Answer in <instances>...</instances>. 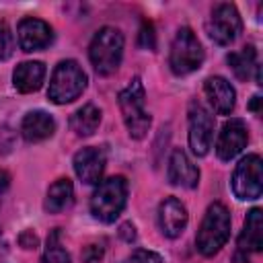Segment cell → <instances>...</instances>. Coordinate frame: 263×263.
<instances>
[{"label":"cell","mask_w":263,"mask_h":263,"mask_svg":"<svg viewBox=\"0 0 263 263\" xmlns=\"http://www.w3.org/2000/svg\"><path fill=\"white\" fill-rule=\"evenodd\" d=\"M125 127L129 132V136L134 140H142L152 123L150 113L146 111V92H144V84L142 80L136 76L117 97Z\"/></svg>","instance_id":"cell-1"},{"label":"cell","mask_w":263,"mask_h":263,"mask_svg":"<svg viewBox=\"0 0 263 263\" xmlns=\"http://www.w3.org/2000/svg\"><path fill=\"white\" fill-rule=\"evenodd\" d=\"M228 238H230V212L226 210V205L216 201L208 208L199 224L197 238H195L197 251L203 257H212L226 245Z\"/></svg>","instance_id":"cell-2"},{"label":"cell","mask_w":263,"mask_h":263,"mask_svg":"<svg viewBox=\"0 0 263 263\" xmlns=\"http://www.w3.org/2000/svg\"><path fill=\"white\" fill-rule=\"evenodd\" d=\"M88 58L101 76L113 74L123 58V35L115 27H103L90 41Z\"/></svg>","instance_id":"cell-3"},{"label":"cell","mask_w":263,"mask_h":263,"mask_svg":"<svg viewBox=\"0 0 263 263\" xmlns=\"http://www.w3.org/2000/svg\"><path fill=\"white\" fill-rule=\"evenodd\" d=\"M127 201V181L123 177H109L99 183L90 197V212L97 220L111 224L123 212Z\"/></svg>","instance_id":"cell-4"},{"label":"cell","mask_w":263,"mask_h":263,"mask_svg":"<svg viewBox=\"0 0 263 263\" xmlns=\"http://www.w3.org/2000/svg\"><path fill=\"white\" fill-rule=\"evenodd\" d=\"M86 82H88V78H86V74H84V70L80 68L78 62L62 60L55 66L53 74H51L47 97L55 105L72 103L82 95V90L86 88Z\"/></svg>","instance_id":"cell-5"},{"label":"cell","mask_w":263,"mask_h":263,"mask_svg":"<svg viewBox=\"0 0 263 263\" xmlns=\"http://www.w3.org/2000/svg\"><path fill=\"white\" fill-rule=\"evenodd\" d=\"M203 64V47L195 33L189 27H181L173 39L168 66L177 76H185L201 68Z\"/></svg>","instance_id":"cell-6"},{"label":"cell","mask_w":263,"mask_h":263,"mask_svg":"<svg viewBox=\"0 0 263 263\" xmlns=\"http://www.w3.org/2000/svg\"><path fill=\"white\" fill-rule=\"evenodd\" d=\"M232 191L238 199H259L263 193V162L259 154L245 156L232 173Z\"/></svg>","instance_id":"cell-7"},{"label":"cell","mask_w":263,"mask_h":263,"mask_svg":"<svg viewBox=\"0 0 263 263\" xmlns=\"http://www.w3.org/2000/svg\"><path fill=\"white\" fill-rule=\"evenodd\" d=\"M242 31V21L234 4L222 2L212 10L208 21V35L218 45H230Z\"/></svg>","instance_id":"cell-8"},{"label":"cell","mask_w":263,"mask_h":263,"mask_svg":"<svg viewBox=\"0 0 263 263\" xmlns=\"http://www.w3.org/2000/svg\"><path fill=\"white\" fill-rule=\"evenodd\" d=\"M214 117L201 103L189 105V146L195 156H205L212 148Z\"/></svg>","instance_id":"cell-9"},{"label":"cell","mask_w":263,"mask_h":263,"mask_svg":"<svg viewBox=\"0 0 263 263\" xmlns=\"http://www.w3.org/2000/svg\"><path fill=\"white\" fill-rule=\"evenodd\" d=\"M247 142H249L247 123L238 117H232L222 125V132L216 142V154L220 160H232L247 148Z\"/></svg>","instance_id":"cell-10"},{"label":"cell","mask_w":263,"mask_h":263,"mask_svg":"<svg viewBox=\"0 0 263 263\" xmlns=\"http://www.w3.org/2000/svg\"><path fill=\"white\" fill-rule=\"evenodd\" d=\"M74 173L78 175V179L86 185H99L105 173V164H107V156L101 148L95 146H86L82 150H78L74 154Z\"/></svg>","instance_id":"cell-11"},{"label":"cell","mask_w":263,"mask_h":263,"mask_svg":"<svg viewBox=\"0 0 263 263\" xmlns=\"http://www.w3.org/2000/svg\"><path fill=\"white\" fill-rule=\"evenodd\" d=\"M16 35H18V45L23 51L31 53V51H39L43 47H47L53 39V31L51 27L41 21V18H33L27 16L18 23L16 27Z\"/></svg>","instance_id":"cell-12"},{"label":"cell","mask_w":263,"mask_h":263,"mask_svg":"<svg viewBox=\"0 0 263 263\" xmlns=\"http://www.w3.org/2000/svg\"><path fill=\"white\" fill-rule=\"evenodd\" d=\"M263 249V212L259 208H253L247 214L245 228L238 236V253L236 263H249L247 253H259Z\"/></svg>","instance_id":"cell-13"},{"label":"cell","mask_w":263,"mask_h":263,"mask_svg":"<svg viewBox=\"0 0 263 263\" xmlns=\"http://www.w3.org/2000/svg\"><path fill=\"white\" fill-rule=\"evenodd\" d=\"M187 208L177 197H166L158 208V224L164 236L177 238L187 226Z\"/></svg>","instance_id":"cell-14"},{"label":"cell","mask_w":263,"mask_h":263,"mask_svg":"<svg viewBox=\"0 0 263 263\" xmlns=\"http://www.w3.org/2000/svg\"><path fill=\"white\" fill-rule=\"evenodd\" d=\"M205 97L218 115H230L236 105V92L232 84L222 76H210L203 82Z\"/></svg>","instance_id":"cell-15"},{"label":"cell","mask_w":263,"mask_h":263,"mask_svg":"<svg viewBox=\"0 0 263 263\" xmlns=\"http://www.w3.org/2000/svg\"><path fill=\"white\" fill-rule=\"evenodd\" d=\"M168 181L185 189H193L199 183V168L179 148L173 150L171 160H168Z\"/></svg>","instance_id":"cell-16"},{"label":"cell","mask_w":263,"mask_h":263,"mask_svg":"<svg viewBox=\"0 0 263 263\" xmlns=\"http://www.w3.org/2000/svg\"><path fill=\"white\" fill-rule=\"evenodd\" d=\"M55 132V121L45 111H29L21 121V134L27 142H41L51 138Z\"/></svg>","instance_id":"cell-17"},{"label":"cell","mask_w":263,"mask_h":263,"mask_svg":"<svg viewBox=\"0 0 263 263\" xmlns=\"http://www.w3.org/2000/svg\"><path fill=\"white\" fill-rule=\"evenodd\" d=\"M45 78V66L41 62H23L12 72V84L18 92H35Z\"/></svg>","instance_id":"cell-18"},{"label":"cell","mask_w":263,"mask_h":263,"mask_svg":"<svg viewBox=\"0 0 263 263\" xmlns=\"http://www.w3.org/2000/svg\"><path fill=\"white\" fill-rule=\"evenodd\" d=\"M74 201V185L70 179H58L53 185H49L47 195H45V212L49 214H60L66 208H70Z\"/></svg>","instance_id":"cell-19"},{"label":"cell","mask_w":263,"mask_h":263,"mask_svg":"<svg viewBox=\"0 0 263 263\" xmlns=\"http://www.w3.org/2000/svg\"><path fill=\"white\" fill-rule=\"evenodd\" d=\"M99 123H101V109L95 107L92 103L80 107V109L74 111L72 117H70V129H72L76 136H80V138L92 136V134L97 132Z\"/></svg>","instance_id":"cell-20"},{"label":"cell","mask_w":263,"mask_h":263,"mask_svg":"<svg viewBox=\"0 0 263 263\" xmlns=\"http://www.w3.org/2000/svg\"><path fill=\"white\" fill-rule=\"evenodd\" d=\"M226 60H228V64H230L234 76H236L238 80H245V82L253 76V72L259 70L257 51H255L253 45H247V47H242L240 51H230V53L226 55Z\"/></svg>","instance_id":"cell-21"},{"label":"cell","mask_w":263,"mask_h":263,"mask_svg":"<svg viewBox=\"0 0 263 263\" xmlns=\"http://www.w3.org/2000/svg\"><path fill=\"white\" fill-rule=\"evenodd\" d=\"M43 263H72L68 251L62 245L60 228H53L47 234V242H45V251H43Z\"/></svg>","instance_id":"cell-22"},{"label":"cell","mask_w":263,"mask_h":263,"mask_svg":"<svg viewBox=\"0 0 263 263\" xmlns=\"http://www.w3.org/2000/svg\"><path fill=\"white\" fill-rule=\"evenodd\" d=\"M14 51V37L6 23L0 21V60H8Z\"/></svg>","instance_id":"cell-23"},{"label":"cell","mask_w":263,"mask_h":263,"mask_svg":"<svg viewBox=\"0 0 263 263\" xmlns=\"http://www.w3.org/2000/svg\"><path fill=\"white\" fill-rule=\"evenodd\" d=\"M121 263H162V257L154 251H146V249H138L134 251L129 257H125Z\"/></svg>","instance_id":"cell-24"},{"label":"cell","mask_w":263,"mask_h":263,"mask_svg":"<svg viewBox=\"0 0 263 263\" xmlns=\"http://www.w3.org/2000/svg\"><path fill=\"white\" fill-rule=\"evenodd\" d=\"M103 255H105L103 245L92 242V245H86V247H84V251H82V261H84V263H101V261H103Z\"/></svg>","instance_id":"cell-25"},{"label":"cell","mask_w":263,"mask_h":263,"mask_svg":"<svg viewBox=\"0 0 263 263\" xmlns=\"http://www.w3.org/2000/svg\"><path fill=\"white\" fill-rule=\"evenodd\" d=\"M140 45L146 49H154L156 41H154V27L152 23H144L140 29Z\"/></svg>","instance_id":"cell-26"},{"label":"cell","mask_w":263,"mask_h":263,"mask_svg":"<svg viewBox=\"0 0 263 263\" xmlns=\"http://www.w3.org/2000/svg\"><path fill=\"white\" fill-rule=\"evenodd\" d=\"M18 245H21L23 249H37L39 238H37V234H35L33 230H25V232L18 236Z\"/></svg>","instance_id":"cell-27"},{"label":"cell","mask_w":263,"mask_h":263,"mask_svg":"<svg viewBox=\"0 0 263 263\" xmlns=\"http://www.w3.org/2000/svg\"><path fill=\"white\" fill-rule=\"evenodd\" d=\"M119 236L125 240V242H134L136 240V226L132 222H123L119 226Z\"/></svg>","instance_id":"cell-28"},{"label":"cell","mask_w":263,"mask_h":263,"mask_svg":"<svg viewBox=\"0 0 263 263\" xmlns=\"http://www.w3.org/2000/svg\"><path fill=\"white\" fill-rule=\"evenodd\" d=\"M8 185H10V175L4 168H0V195L8 189Z\"/></svg>","instance_id":"cell-29"},{"label":"cell","mask_w":263,"mask_h":263,"mask_svg":"<svg viewBox=\"0 0 263 263\" xmlns=\"http://www.w3.org/2000/svg\"><path fill=\"white\" fill-rule=\"evenodd\" d=\"M259 103H261V97H253V101H251V109L255 111V113H259Z\"/></svg>","instance_id":"cell-30"}]
</instances>
